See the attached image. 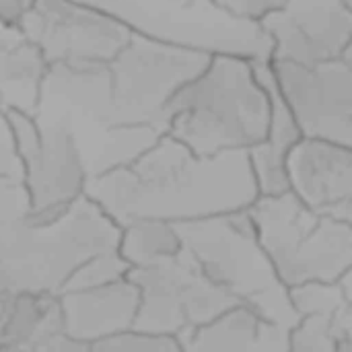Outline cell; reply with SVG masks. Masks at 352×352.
Instances as JSON below:
<instances>
[{"label": "cell", "instance_id": "83f0119b", "mask_svg": "<svg viewBox=\"0 0 352 352\" xmlns=\"http://www.w3.org/2000/svg\"><path fill=\"white\" fill-rule=\"evenodd\" d=\"M6 109H8V99H6L4 91L0 89V111H6Z\"/></svg>", "mask_w": 352, "mask_h": 352}, {"label": "cell", "instance_id": "4fadbf2b", "mask_svg": "<svg viewBox=\"0 0 352 352\" xmlns=\"http://www.w3.org/2000/svg\"><path fill=\"white\" fill-rule=\"evenodd\" d=\"M287 186L307 206L336 212L352 198V144L301 136L285 161Z\"/></svg>", "mask_w": 352, "mask_h": 352}, {"label": "cell", "instance_id": "2e32d148", "mask_svg": "<svg viewBox=\"0 0 352 352\" xmlns=\"http://www.w3.org/2000/svg\"><path fill=\"white\" fill-rule=\"evenodd\" d=\"M287 328L266 320L254 307L235 303L221 311L210 322L190 332L182 346L184 351H289Z\"/></svg>", "mask_w": 352, "mask_h": 352}, {"label": "cell", "instance_id": "5b68a950", "mask_svg": "<svg viewBox=\"0 0 352 352\" xmlns=\"http://www.w3.org/2000/svg\"><path fill=\"white\" fill-rule=\"evenodd\" d=\"M256 235L280 280L336 283L352 266V227L334 212L307 206L291 190L260 194L248 208Z\"/></svg>", "mask_w": 352, "mask_h": 352}, {"label": "cell", "instance_id": "7402d4cb", "mask_svg": "<svg viewBox=\"0 0 352 352\" xmlns=\"http://www.w3.org/2000/svg\"><path fill=\"white\" fill-rule=\"evenodd\" d=\"M31 217V196L23 177H0V229Z\"/></svg>", "mask_w": 352, "mask_h": 352}, {"label": "cell", "instance_id": "9c48e42d", "mask_svg": "<svg viewBox=\"0 0 352 352\" xmlns=\"http://www.w3.org/2000/svg\"><path fill=\"white\" fill-rule=\"evenodd\" d=\"M23 182L31 196V219H52L85 196L89 173L72 132L31 111L8 107Z\"/></svg>", "mask_w": 352, "mask_h": 352}, {"label": "cell", "instance_id": "44dd1931", "mask_svg": "<svg viewBox=\"0 0 352 352\" xmlns=\"http://www.w3.org/2000/svg\"><path fill=\"white\" fill-rule=\"evenodd\" d=\"M91 351L101 352H179L184 351L182 342L169 334L146 332L140 328L124 330L116 336L103 338L91 346Z\"/></svg>", "mask_w": 352, "mask_h": 352}, {"label": "cell", "instance_id": "9a60e30c", "mask_svg": "<svg viewBox=\"0 0 352 352\" xmlns=\"http://www.w3.org/2000/svg\"><path fill=\"white\" fill-rule=\"evenodd\" d=\"M0 351L82 352L64 326L60 295L8 293L0 299Z\"/></svg>", "mask_w": 352, "mask_h": 352}, {"label": "cell", "instance_id": "f1b7e54d", "mask_svg": "<svg viewBox=\"0 0 352 352\" xmlns=\"http://www.w3.org/2000/svg\"><path fill=\"white\" fill-rule=\"evenodd\" d=\"M340 142H346V144H352V124H351V128L346 130V134H344V138H342Z\"/></svg>", "mask_w": 352, "mask_h": 352}, {"label": "cell", "instance_id": "6da1fadb", "mask_svg": "<svg viewBox=\"0 0 352 352\" xmlns=\"http://www.w3.org/2000/svg\"><path fill=\"white\" fill-rule=\"evenodd\" d=\"M85 194L118 225L188 223L248 210L260 196L250 151L198 155L163 132L132 163L87 182Z\"/></svg>", "mask_w": 352, "mask_h": 352}, {"label": "cell", "instance_id": "5bb4252c", "mask_svg": "<svg viewBox=\"0 0 352 352\" xmlns=\"http://www.w3.org/2000/svg\"><path fill=\"white\" fill-rule=\"evenodd\" d=\"M66 334L91 351V346L103 338L116 336L134 328L140 293L130 276L60 293Z\"/></svg>", "mask_w": 352, "mask_h": 352}, {"label": "cell", "instance_id": "d6986e66", "mask_svg": "<svg viewBox=\"0 0 352 352\" xmlns=\"http://www.w3.org/2000/svg\"><path fill=\"white\" fill-rule=\"evenodd\" d=\"M289 351H340L334 318L322 314L301 316L289 332Z\"/></svg>", "mask_w": 352, "mask_h": 352}, {"label": "cell", "instance_id": "cb8c5ba5", "mask_svg": "<svg viewBox=\"0 0 352 352\" xmlns=\"http://www.w3.org/2000/svg\"><path fill=\"white\" fill-rule=\"evenodd\" d=\"M214 2L239 19L260 23L262 19H266L268 14L285 6L289 0H214Z\"/></svg>", "mask_w": 352, "mask_h": 352}, {"label": "cell", "instance_id": "8992f818", "mask_svg": "<svg viewBox=\"0 0 352 352\" xmlns=\"http://www.w3.org/2000/svg\"><path fill=\"white\" fill-rule=\"evenodd\" d=\"M210 52L132 33L107 64L113 120L118 126H155L165 132L163 116L171 97L204 70Z\"/></svg>", "mask_w": 352, "mask_h": 352}, {"label": "cell", "instance_id": "8fae6325", "mask_svg": "<svg viewBox=\"0 0 352 352\" xmlns=\"http://www.w3.org/2000/svg\"><path fill=\"white\" fill-rule=\"evenodd\" d=\"M303 136L342 140L352 124V70L342 58L320 64L268 60Z\"/></svg>", "mask_w": 352, "mask_h": 352}, {"label": "cell", "instance_id": "484cf974", "mask_svg": "<svg viewBox=\"0 0 352 352\" xmlns=\"http://www.w3.org/2000/svg\"><path fill=\"white\" fill-rule=\"evenodd\" d=\"M334 214L342 217V219H344V221H346V223L352 227V198L346 202V204H344V206H342V208H338Z\"/></svg>", "mask_w": 352, "mask_h": 352}, {"label": "cell", "instance_id": "ac0fdd59", "mask_svg": "<svg viewBox=\"0 0 352 352\" xmlns=\"http://www.w3.org/2000/svg\"><path fill=\"white\" fill-rule=\"evenodd\" d=\"M182 237L175 223L159 219H132L120 225L118 252L132 268L159 262L182 252Z\"/></svg>", "mask_w": 352, "mask_h": 352}, {"label": "cell", "instance_id": "7a4b0ae2", "mask_svg": "<svg viewBox=\"0 0 352 352\" xmlns=\"http://www.w3.org/2000/svg\"><path fill=\"white\" fill-rule=\"evenodd\" d=\"M272 99L254 58L212 54L167 103L165 132L198 155L252 151L264 142Z\"/></svg>", "mask_w": 352, "mask_h": 352}, {"label": "cell", "instance_id": "e0dca14e", "mask_svg": "<svg viewBox=\"0 0 352 352\" xmlns=\"http://www.w3.org/2000/svg\"><path fill=\"white\" fill-rule=\"evenodd\" d=\"M256 64L270 91L272 118H270V128H268L264 142H260L258 146L250 151V159H252V167L258 179L260 194H280L289 190L287 171H285L287 155L295 146V142L303 136V132L297 120L293 118L291 109L287 107L283 95L276 89L268 60H256Z\"/></svg>", "mask_w": 352, "mask_h": 352}, {"label": "cell", "instance_id": "ffe728a7", "mask_svg": "<svg viewBox=\"0 0 352 352\" xmlns=\"http://www.w3.org/2000/svg\"><path fill=\"white\" fill-rule=\"evenodd\" d=\"M128 274H130V264L122 258V254L118 250L103 252V254L89 258L85 264H80L78 270L72 274V278L66 283L64 291L107 285V283L126 278Z\"/></svg>", "mask_w": 352, "mask_h": 352}, {"label": "cell", "instance_id": "7c38bea8", "mask_svg": "<svg viewBox=\"0 0 352 352\" xmlns=\"http://www.w3.org/2000/svg\"><path fill=\"white\" fill-rule=\"evenodd\" d=\"M270 60L320 64L342 58L352 41L351 0H289L260 21Z\"/></svg>", "mask_w": 352, "mask_h": 352}, {"label": "cell", "instance_id": "ba28073f", "mask_svg": "<svg viewBox=\"0 0 352 352\" xmlns=\"http://www.w3.org/2000/svg\"><path fill=\"white\" fill-rule=\"evenodd\" d=\"M128 276L140 293L134 328L169 334L179 342L221 311L239 303L184 248L175 256L132 268Z\"/></svg>", "mask_w": 352, "mask_h": 352}, {"label": "cell", "instance_id": "52a82bcc", "mask_svg": "<svg viewBox=\"0 0 352 352\" xmlns=\"http://www.w3.org/2000/svg\"><path fill=\"white\" fill-rule=\"evenodd\" d=\"M97 6L134 33L153 35L210 54L270 58V39L260 23L239 19L214 0H80Z\"/></svg>", "mask_w": 352, "mask_h": 352}, {"label": "cell", "instance_id": "30bf717a", "mask_svg": "<svg viewBox=\"0 0 352 352\" xmlns=\"http://www.w3.org/2000/svg\"><path fill=\"white\" fill-rule=\"evenodd\" d=\"M21 31L47 66H107L132 37L118 16L80 0H33Z\"/></svg>", "mask_w": 352, "mask_h": 352}, {"label": "cell", "instance_id": "d4e9b609", "mask_svg": "<svg viewBox=\"0 0 352 352\" xmlns=\"http://www.w3.org/2000/svg\"><path fill=\"white\" fill-rule=\"evenodd\" d=\"M33 0H0V23L8 27H21Z\"/></svg>", "mask_w": 352, "mask_h": 352}, {"label": "cell", "instance_id": "4316f807", "mask_svg": "<svg viewBox=\"0 0 352 352\" xmlns=\"http://www.w3.org/2000/svg\"><path fill=\"white\" fill-rule=\"evenodd\" d=\"M342 60H344V62L349 64V68L352 70V41L349 43V47L344 50V54H342Z\"/></svg>", "mask_w": 352, "mask_h": 352}, {"label": "cell", "instance_id": "603a6c76", "mask_svg": "<svg viewBox=\"0 0 352 352\" xmlns=\"http://www.w3.org/2000/svg\"><path fill=\"white\" fill-rule=\"evenodd\" d=\"M0 177H23L19 144L6 111H0Z\"/></svg>", "mask_w": 352, "mask_h": 352}, {"label": "cell", "instance_id": "3957f363", "mask_svg": "<svg viewBox=\"0 0 352 352\" xmlns=\"http://www.w3.org/2000/svg\"><path fill=\"white\" fill-rule=\"evenodd\" d=\"M120 225L87 194L52 219L0 229V295H60L89 258L118 250Z\"/></svg>", "mask_w": 352, "mask_h": 352}, {"label": "cell", "instance_id": "277c9868", "mask_svg": "<svg viewBox=\"0 0 352 352\" xmlns=\"http://www.w3.org/2000/svg\"><path fill=\"white\" fill-rule=\"evenodd\" d=\"M184 250L239 303L291 330L299 322L270 256L262 248L248 210L175 225Z\"/></svg>", "mask_w": 352, "mask_h": 352}]
</instances>
